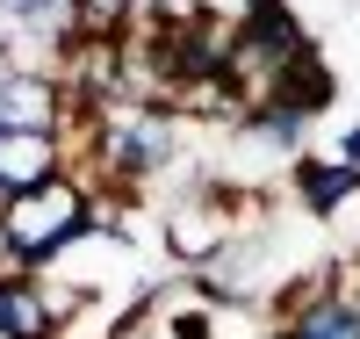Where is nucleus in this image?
Masks as SVG:
<instances>
[{
    "label": "nucleus",
    "mask_w": 360,
    "mask_h": 339,
    "mask_svg": "<svg viewBox=\"0 0 360 339\" xmlns=\"http://www.w3.org/2000/svg\"><path fill=\"white\" fill-rule=\"evenodd\" d=\"M72 15H79V37L86 44H130L137 0H72Z\"/></svg>",
    "instance_id": "obj_7"
},
{
    "label": "nucleus",
    "mask_w": 360,
    "mask_h": 339,
    "mask_svg": "<svg viewBox=\"0 0 360 339\" xmlns=\"http://www.w3.org/2000/svg\"><path fill=\"white\" fill-rule=\"evenodd\" d=\"M346 296H353V311H360V267H353V289H346Z\"/></svg>",
    "instance_id": "obj_9"
},
{
    "label": "nucleus",
    "mask_w": 360,
    "mask_h": 339,
    "mask_svg": "<svg viewBox=\"0 0 360 339\" xmlns=\"http://www.w3.org/2000/svg\"><path fill=\"white\" fill-rule=\"evenodd\" d=\"M332 159H339V166H353V173H360V116H353V123H346V137H339V152H332Z\"/></svg>",
    "instance_id": "obj_8"
},
{
    "label": "nucleus",
    "mask_w": 360,
    "mask_h": 339,
    "mask_svg": "<svg viewBox=\"0 0 360 339\" xmlns=\"http://www.w3.org/2000/svg\"><path fill=\"white\" fill-rule=\"evenodd\" d=\"M79 303H86L79 282L0 267V339H65V325L79 318Z\"/></svg>",
    "instance_id": "obj_3"
},
{
    "label": "nucleus",
    "mask_w": 360,
    "mask_h": 339,
    "mask_svg": "<svg viewBox=\"0 0 360 339\" xmlns=\"http://www.w3.org/2000/svg\"><path fill=\"white\" fill-rule=\"evenodd\" d=\"M65 173V130H0V202Z\"/></svg>",
    "instance_id": "obj_5"
},
{
    "label": "nucleus",
    "mask_w": 360,
    "mask_h": 339,
    "mask_svg": "<svg viewBox=\"0 0 360 339\" xmlns=\"http://www.w3.org/2000/svg\"><path fill=\"white\" fill-rule=\"evenodd\" d=\"M180 144H188V116L173 101H130V109H108V116L86 123V159L123 195L180 173Z\"/></svg>",
    "instance_id": "obj_2"
},
{
    "label": "nucleus",
    "mask_w": 360,
    "mask_h": 339,
    "mask_svg": "<svg viewBox=\"0 0 360 339\" xmlns=\"http://www.w3.org/2000/svg\"><path fill=\"white\" fill-rule=\"evenodd\" d=\"M94 224H101V202L86 195V180H72V173H58V180H44V188H29V195H8L0 202V267L51 274L94 238Z\"/></svg>",
    "instance_id": "obj_1"
},
{
    "label": "nucleus",
    "mask_w": 360,
    "mask_h": 339,
    "mask_svg": "<svg viewBox=\"0 0 360 339\" xmlns=\"http://www.w3.org/2000/svg\"><path fill=\"white\" fill-rule=\"evenodd\" d=\"M266 339H360V311H353V296H346V267L332 260L324 289L303 296V303H288Z\"/></svg>",
    "instance_id": "obj_4"
},
{
    "label": "nucleus",
    "mask_w": 360,
    "mask_h": 339,
    "mask_svg": "<svg viewBox=\"0 0 360 339\" xmlns=\"http://www.w3.org/2000/svg\"><path fill=\"white\" fill-rule=\"evenodd\" d=\"M288 188H295V202H303L310 224H332L339 209L360 195V173L339 166V159H324V152H303V159H288Z\"/></svg>",
    "instance_id": "obj_6"
}]
</instances>
